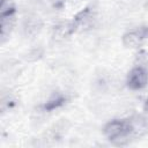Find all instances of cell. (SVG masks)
Listing matches in <instances>:
<instances>
[{
    "label": "cell",
    "instance_id": "6da1fadb",
    "mask_svg": "<svg viewBox=\"0 0 148 148\" xmlns=\"http://www.w3.org/2000/svg\"><path fill=\"white\" fill-rule=\"evenodd\" d=\"M103 132L110 141L117 143H123V141L128 140V138L133 135L128 119H112L105 124Z\"/></svg>",
    "mask_w": 148,
    "mask_h": 148
},
{
    "label": "cell",
    "instance_id": "52a82bcc",
    "mask_svg": "<svg viewBox=\"0 0 148 148\" xmlns=\"http://www.w3.org/2000/svg\"><path fill=\"white\" fill-rule=\"evenodd\" d=\"M1 18V37L6 38L7 36H9L10 31L13 30L14 25H15V15H6V16H0Z\"/></svg>",
    "mask_w": 148,
    "mask_h": 148
},
{
    "label": "cell",
    "instance_id": "3957f363",
    "mask_svg": "<svg viewBox=\"0 0 148 148\" xmlns=\"http://www.w3.org/2000/svg\"><path fill=\"white\" fill-rule=\"evenodd\" d=\"M148 36V29L145 27L135 28L126 31L123 35V44L125 47L135 49L139 47Z\"/></svg>",
    "mask_w": 148,
    "mask_h": 148
},
{
    "label": "cell",
    "instance_id": "ba28073f",
    "mask_svg": "<svg viewBox=\"0 0 148 148\" xmlns=\"http://www.w3.org/2000/svg\"><path fill=\"white\" fill-rule=\"evenodd\" d=\"M15 14V6L12 0H1L0 3V16Z\"/></svg>",
    "mask_w": 148,
    "mask_h": 148
},
{
    "label": "cell",
    "instance_id": "9c48e42d",
    "mask_svg": "<svg viewBox=\"0 0 148 148\" xmlns=\"http://www.w3.org/2000/svg\"><path fill=\"white\" fill-rule=\"evenodd\" d=\"M135 65L145 67V68H148V53L145 52V51H140L138 53V56H136Z\"/></svg>",
    "mask_w": 148,
    "mask_h": 148
},
{
    "label": "cell",
    "instance_id": "8992f818",
    "mask_svg": "<svg viewBox=\"0 0 148 148\" xmlns=\"http://www.w3.org/2000/svg\"><path fill=\"white\" fill-rule=\"evenodd\" d=\"M64 102H65V97H64L62 94H60V92H53L46 99V102L44 104V110L52 111V110L59 108L60 105H62Z\"/></svg>",
    "mask_w": 148,
    "mask_h": 148
},
{
    "label": "cell",
    "instance_id": "30bf717a",
    "mask_svg": "<svg viewBox=\"0 0 148 148\" xmlns=\"http://www.w3.org/2000/svg\"><path fill=\"white\" fill-rule=\"evenodd\" d=\"M143 109H145V110L148 112V98L146 99V102H145V104H143Z\"/></svg>",
    "mask_w": 148,
    "mask_h": 148
},
{
    "label": "cell",
    "instance_id": "7a4b0ae2",
    "mask_svg": "<svg viewBox=\"0 0 148 148\" xmlns=\"http://www.w3.org/2000/svg\"><path fill=\"white\" fill-rule=\"evenodd\" d=\"M148 83V68L134 66L127 74L126 84L131 90H140Z\"/></svg>",
    "mask_w": 148,
    "mask_h": 148
},
{
    "label": "cell",
    "instance_id": "277c9868",
    "mask_svg": "<svg viewBox=\"0 0 148 148\" xmlns=\"http://www.w3.org/2000/svg\"><path fill=\"white\" fill-rule=\"evenodd\" d=\"M77 29L75 22H61L53 29V37L56 39H65L66 37L71 36Z\"/></svg>",
    "mask_w": 148,
    "mask_h": 148
},
{
    "label": "cell",
    "instance_id": "5b68a950",
    "mask_svg": "<svg viewBox=\"0 0 148 148\" xmlns=\"http://www.w3.org/2000/svg\"><path fill=\"white\" fill-rule=\"evenodd\" d=\"M42 29V23L37 17H27L23 23V31L27 36H35Z\"/></svg>",
    "mask_w": 148,
    "mask_h": 148
}]
</instances>
